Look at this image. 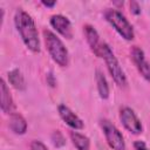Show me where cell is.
Instances as JSON below:
<instances>
[{"label":"cell","mask_w":150,"mask_h":150,"mask_svg":"<svg viewBox=\"0 0 150 150\" xmlns=\"http://www.w3.org/2000/svg\"><path fill=\"white\" fill-rule=\"evenodd\" d=\"M101 128L105 136V141L112 150H125V142L121 131L108 120L101 121Z\"/></svg>","instance_id":"5b68a950"},{"label":"cell","mask_w":150,"mask_h":150,"mask_svg":"<svg viewBox=\"0 0 150 150\" xmlns=\"http://www.w3.org/2000/svg\"><path fill=\"white\" fill-rule=\"evenodd\" d=\"M52 141H53V144H54L56 148L63 146V145L66 144L64 137H63V135H62L59 130H56V131L53 132V135H52Z\"/></svg>","instance_id":"2e32d148"},{"label":"cell","mask_w":150,"mask_h":150,"mask_svg":"<svg viewBox=\"0 0 150 150\" xmlns=\"http://www.w3.org/2000/svg\"><path fill=\"white\" fill-rule=\"evenodd\" d=\"M0 96H1V110L5 114H14V102L12 98V95L9 93V89L4 80L0 81Z\"/></svg>","instance_id":"8fae6325"},{"label":"cell","mask_w":150,"mask_h":150,"mask_svg":"<svg viewBox=\"0 0 150 150\" xmlns=\"http://www.w3.org/2000/svg\"><path fill=\"white\" fill-rule=\"evenodd\" d=\"M50 25L63 38H66V39L73 38V27H71V23L68 18H66L61 14H55L50 18Z\"/></svg>","instance_id":"ba28073f"},{"label":"cell","mask_w":150,"mask_h":150,"mask_svg":"<svg viewBox=\"0 0 150 150\" xmlns=\"http://www.w3.org/2000/svg\"><path fill=\"white\" fill-rule=\"evenodd\" d=\"M131 59L137 68V70L139 71V74L146 80L150 82V63L146 61L145 59V55H144V52L137 47V46H134L131 48Z\"/></svg>","instance_id":"52a82bcc"},{"label":"cell","mask_w":150,"mask_h":150,"mask_svg":"<svg viewBox=\"0 0 150 150\" xmlns=\"http://www.w3.org/2000/svg\"><path fill=\"white\" fill-rule=\"evenodd\" d=\"M30 150H48L47 146L40 141H33L30 144Z\"/></svg>","instance_id":"e0dca14e"},{"label":"cell","mask_w":150,"mask_h":150,"mask_svg":"<svg viewBox=\"0 0 150 150\" xmlns=\"http://www.w3.org/2000/svg\"><path fill=\"white\" fill-rule=\"evenodd\" d=\"M43 39H45L47 50H48L50 57L54 60V62H56L60 67L68 66V62H69L68 50H67L66 46L63 45V42L60 40V38H57L53 32L45 29Z\"/></svg>","instance_id":"7a4b0ae2"},{"label":"cell","mask_w":150,"mask_h":150,"mask_svg":"<svg viewBox=\"0 0 150 150\" xmlns=\"http://www.w3.org/2000/svg\"><path fill=\"white\" fill-rule=\"evenodd\" d=\"M14 23L26 47L33 53H40V40L33 18L23 9H18L14 15Z\"/></svg>","instance_id":"6da1fadb"},{"label":"cell","mask_w":150,"mask_h":150,"mask_svg":"<svg viewBox=\"0 0 150 150\" xmlns=\"http://www.w3.org/2000/svg\"><path fill=\"white\" fill-rule=\"evenodd\" d=\"M120 120H121L123 127L129 132H131L134 135H139L142 132V130H143L142 123L131 108H129V107L122 108L120 110Z\"/></svg>","instance_id":"8992f818"},{"label":"cell","mask_w":150,"mask_h":150,"mask_svg":"<svg viewBox=\"0 0 150 150\" xmlns=\"http://www.w3.org/2000/svg\"><path fill=\"white\" fill-rule=\"evenodd\" d=\"M100 57L104 59L107 68H108V70H109V73L111 75L112 80L115 81V83L118 87H125L127 86V77H125L124 70L122 69V67H121L117 57L112 53L111 48L104 42H102V46H101Z\"/></svg>","instance_id":"3957f363"},{"label":"cell","mask_w":150,"mask_h":150,"mask_svg":"<svg viewBox=\"0 0 150 150\" xmlns=\"http://www.w3.org/2000/svg\"><path fill=\"white\" fill-rule=\"evenodd\" d=\"M8 81L18 90H23L26 88L25 79H23V76L19 69H13L8 73Z\"/></svg>","instance_id":"9a60e30c"},{"label":"cell","mask_w":150,"mask_h":150,"mask_svg":"<svg viewBox=\"0 0 150 150\" xmlns=\"http://www.w3.org/2000/svg\"><path fill=\"white\" fill-rule=\"evenodd\" d=\"M96 83H97V90H98L100 97L103 100H107L109 97V86L105 76L101 70L96 71Z\"/></svg>","instance_id":"5bb4252c"},{"label":"cell","mask_w":150,"mask_h":150,"mask_svg":"<svg viewBox=\"0 0 150 150\" xmlns=\"http://www.w3.org/2000/svg\"><path fill=\"white\" fill-rule=\"evenodd\" d=\"M9 128L13 132L18 135H22L27 130V122L20 114H12L9 117Z\"/></svg>","instance_id":"7c38bea8"},{"label":"cell","mask_w":150,"mask_h":150,"mask_svg":"<svg viewBox=\"0 0 150 150\" xmlns=\"http://www.w3.org/2000/svg\"><path fill=\"white\" fill-rule=\"evenodd\" d=\"M130 8H131V12H132L134 14H136V15L141 13V8H139L138 4L135 2V1H131V2H130Z\"/></svg>","instance_id":"d6986e66"},{"label":"cell","mask_w":150,"mask_h":150,"mask_svg":"<svg viewBox=\"0 0 150 150\" xmlns=\"http://www.w3.org/2000/svg\"><path fill=\"white\" fill-rule=\"evenodd\" d=\"M55 1H42V5L43 6H46V7H53V6H55Z\"/></svg>","instance_id":"ffe728a7"},{"label":"cell","mask_w":150,"mask_h":150,"mask_svg":"<svg viewBox=\"0 0 150 150\" xmlns=\"http://www.w3.org/2000/svg\"><path fill=\"white\" fill-rule=\"evenodd\" d=\"M69 135H70V139H71L74 146L77 150H90V141L86 135L80 134L75 130L70 131Z\"/></svg>","instance_id":"4fadbf2b"},{"label":"cell","mask_w":150,"mask_h":150,"mask_svg":"<svg viewBox=\"0 0 150 150\" xmlns=\"http://www.w3.org/2000/svg\"><path fill=\"white\" fill-rule=\"evenodd\" d=\"M57 110H59V115L62 118V121L67 125H69L71 129H74V130H81V129H83L84 124H83L82 120L75 112H73L67 105L60 104L57 107Z\"/></svg>","instance_id":"9c48e42d"},{"label":"cell","mask_w":150,"mask_h":150,"mask_svg":"<svg viewBox=\"0 0 150 150\" xmlns=\"http://www.w3.org/2000/svg\"><path fill=\"white\" fill-rule=\"evenodd\" d=\"M83 32H84V35H86V39H87V42L91 49V52L100 57V52H101V46H102V42H100V35L97 33V30L90 26V25H86L83 27Z\"/></svg>","instance_id":"30bf717a"},{"label":"cell","mask_w":150,"mask_h":150,"mask_svg":"<svg viewBox=\"0 0 150 150\" xmlns=\"http://www.w3.org/2000/svg\"><path fill=\"white\" fill-rule=\"evenodd\" d=\"M104 18L123 39H125L128 41L134 40V38H135L134 28H132L131 23L128 21V19L121 12L112 9V8H108L104 12Z\"/></svg>","instance_id":"277c9868"},{"label":"cell","mask_w":150,"mask_h":150,"mask_svg":"<svg viewBox=\"0 0 150 150\" xmlns=\"http://www.w3.org/2000/svg\"><path fill=\"white\" fill-rule=\"evenodd\" d=\"M132 146H134V150H149L148 146H146V144L143 141H136V142H134Z\"/></svg>","instance_id":"ac0fdd59"}]
</instances>
